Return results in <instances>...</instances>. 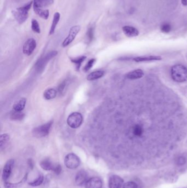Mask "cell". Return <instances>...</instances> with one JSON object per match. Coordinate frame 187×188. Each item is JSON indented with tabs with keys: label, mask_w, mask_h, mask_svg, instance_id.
I'll return each mask as SVG.
<instances>
[{
	"label": "cell",
	"mask_w": 187,
	"mask_h": 188,
	"mask_svg": "<svg viewBox=\"0 0 187 188\" xmlns=\"http://www.w3.org/2000/svg\"><path fill=\"white\" fill-rule=\"evenodd\" d=\"M132 133L136 137L142 136L144 133V129L142 125L140 124H135L133 126Z\"/></svg>",
	"instance_id": "22"
},
{
	"label": "cell",
	"mask_w": 187,
	"mask_h": 188,
	"mask_svg": "<svg viewBox=\"0 0 187 188\" xmlns=\"http://www.w3.org/2000/svg\"><path fill=\"white\" fill-rule=\"evenodd\" d=\"M33 11L39 17L43 19H47L50 16V11L48 10H43L41 8L33 6Z\"/></svg>",
	"instance_id": "15"
},
{
	"label": "cell",
	"mask_w": 187,
	"mask_h": 188,
	"mask_svg": "<svg viewBox=\"0 0 187 188\" xmlns=\"http://www.w3.org/2000/svg\"><path fill=\"white\" fill-rule=\"evenodd\" d=\"M43 181V176L42 174L39 175L37 178L33 180V181H31L29 183V186H38L42 184Z\"/></svg>",
	"instance_id": "26"
},
{
	"label": "cell",
	"mask_w": 187,
	"mask_h": 188,
	"mask_svg": "<svg viewBox=\"0 0 187 188\" xmlns=\"http://www.w3.org/2000/svg\"><path fill=\"white\" fill-rule=\"evenodd\" d=\"M36 47V42L33 39H29L25 43H24L23 51L25 55L27 56L31 55Z\"/></svg>",
	"instance_id": "8"
},
{
	"label": "cell",
	"mask_w": 187,
	"mask_h": 188,
	"mask_svg": "<svg viewBox=\"0 0 187 188\" xmlns=\"http://www.w3.org/2000/svg\"><path fill=\"white\" fill-rule=\"evenodd\" d=\"M123 179L117 175H112L109 179V188H121L123 186Z\"/></svg>",
	"instance_id": "9"
},
{
	"label": "cell",
	"mask_w": 187,
	"mask_h": 188,
	"mask_svg": "<svg viewBox=\"0 0 187 188\" xmlns=\"http://www.w3.org/2000/svg\"><path fill=\"white\" fill-rule=\"evenodd\" d=\"M87 173L84 170H81L76 174L75 181L77 186H82L88 181Z\"/></svg>",
	"instance_id": "10"
},
{
	"label": "cell",
	"mask_w": 187,
	"mask_h": 188,
	"mask_svg": "<svg viewBox=\"0 0 187 188\" xmlns=\"http://www.w3.org/2000/svg\"><path fill=\"white\" fill-rule=\"evenodd\" d=\"M40 166L43 170L47 171H53L56 167L55 164L49 159H45L42 161L40 163Z\"/></svg>",
	"instance_id": "16"
},
{
	"label": "cell",
	"mask_w": 187,
	"mask_h": 188,
	"mask_svg": "<svg viewBox=\"0 0 187 188\" xmlns=\"http://www.w3.org/2000/svg\"><path fill=\"white\" fill-rule=\"evenodd\" d=\"M10 136L8 134H3L0 136V148L1 150L6 146L7 144L10 141Z\"/></svg>",
	"instance_id": "24"
},
{
	"label": "cell",
	"mask_w": 187,
	"mask_h": 188,
	"mask_svg": "<svg viewBox=\"0 0 187 188\" xmlns=\"http://www.w3.org/2000/svg\"><path fill=\"white\" fill-rule=\"evenodd\" d=\"M86 36H87L88 41L89 42L92 41L93 39V36H94V28L93 27H90L88 29L86 33Z\"/></svg>",
	"instance_id": "31"
},
{
	"label": "cell",
	"mask_w": 187,
	"mask_h": 188,
	"mask_svg": "<svg viewBox=\"0 0 187 188\" xmlns=\"http://www.w3.org/2000/svg\"><path fill=\"white\" fill-rule=\"evenodd\" d=\"M27 177H28V174H26V175H25V176L24 177L21 181H19V182L17 183H10V182L6 181V182H5L4 186H5V187L6 188H18L19 186H22L24 183V182L26 181Z\"/></svg>",
	"instance_id": "23"
},
{
	"label": "cell",
	"mask_w": 187,
	"mask_h": 188,
	"mask_svg": "<svg viewBox=\"0 0 187 188\" xmlns=\"http://www.w3.org/2000/svg\"><path fill=\"white\" fill-rule=\"evenodd\" d=\"M162 59L160 56H140L136 57L133 60L136 62H144L153 61H160Z\"/></svg>",
	"instance_id": "14"
},
{
	"label": "cell",
	"mask_w": 187,
	"mask_h": 188,
	"mask_svg": "<svg viewBox=\"0 0 187 188\" xmlns=\"http://www.w3.org/2000/svg\"><path fill=\"white\" fill-rule=\"evenodd\" d=\"M53 2V0H33V6L42 8L50 6Z\"/></svg>",
	"instance_id": "18"
},
{
	"label": "cell",
	"mask_w": 187,
	"mask_h": 188,
	"mask_svg": "<svg viewBox=\"0 0 187 188\" xmlns=\"http://www.w3.org/2000/svg\"><path fill=\"white\" fill-rule=\"evenodd\" d=\"M144 75H145L144 71H143L142 69H138L130 71L126 74V77L130 80H136V79L141 78L144 76Z\"/></svg>",
	"instance_id": "13"
},
{
	"label": "cell",
	"mask_w": 187,
	"mask_h": 188,
	"mask_svg": "<svg viewBox=\"0 0 187 188\" xmlns=\"http://www.w3.org/2000/svg\"><path fill=\"white\" fill-rule=\"evenodd\" d=\"M102 180L98 177H93L89 179L85 183L86 188H102Z\"/></svg>",
	"instance_id": "11"
},
{
	"label": "cell",
	"mask_w": 187,
	"mask_h": 188,
	"mask_svg": "<svg viewBox=\"0 0 187 188\" xmlns=\"http://www.w3.org/2000/svg\"><path fill=\"white\" fill-rule=\"evenodd\" d=\"M181 3L183 6H187V0H181Z\"/></svg>",
	"instance_id": "35"
},
{
	"label": "cell",
	"mask_w": 187,
	"mask_h": 188,
	"mask_svg": "<svg viewBox=\"0 0 187 188\" xmlns=\"http://www.w3.org/2000/svg\"><path fill=\"white\" fill-rule=\"evenodd\" d=\"M81 161L79 157L73 153H70L64 158V164L69 169H76L80 166Z\"/></svg>",
	"instance_id": "3"
},
{
	"label": "cell",
	"mask_w": 187,
	"mask_h": 188,
	"mask_svg": "<svg viewBox=\"0 0 187 188\" xmlns=\"http://www.w3.org/2000/svg\"><path fill=\"white\" fill-rule=\"evenodd\" d=\"M86 58V56H81V57L73 58V59H71V62L76 65L77 70H79L81 65L82 64V63L85 60Z\"/></svg>",
	"instance_id": "25"
},
{
	"label": "cell",
	"mask_w": 187,
	"mask_h": 188,
	"mask_svg": "<svg viewBox=\"0 0 187 188\" xmlns=\"http://www.w3.org/2000/svg\"><path fill=\"white\" fill-rule=\"evenodd\" d=\"M171 76L174 81L182 83L187 79V68L182 64H178L173 66L171 68Z\"/></svg>",
	"instance_id": "1"
},
{
	"label": "cell",
	"mask_w": 187,
	"mask_h": 188,
	"mask_svg": "<svg viewBox=\"0 0 187 188\" xmlns=\"http://www.w3.org/2000/svg\"><path fill=\"white\" fill-rule=\"evenodd\" d=\"M83 122V117L80 113L73 112L70 114L67 119V123L72 128H78Z\"/></svg>",
	"instance_id": "5"
},
{
	"label": "cell",
	"mask_w": 187,
	"mask_h": 188,
	"mask_svg": "<svg viewBox=\"0 0 187 188\" xmlns=\"http://www.w3.org/2000/svg\"><path fill=\"white\" fill-rule=\"evenodd\" d=\"M60 14L59 12H56L54 14L53 19L52 21V25H51V29H50V33H49L50 35H52L55 33L56 26L60 20Z\"/></svg>",
	"instance_id": "19"
},
{
	"label": "cell",
	"mask_w": 187,
	"mask_h": 188,
	"mask_svg": "<svg viewBox=\"0 0 187 188\" xmlns=\"http://www.w3.org/2000/svg\"><path fill=\"white\" fill-rule=\"evenodd\" d=\"M33 1H31L23 7H19L12 11V14L19 24H23L28 18L29 11L30 10Z\"/></svg>",
	"instance_id": "2"
},
{
	"label": "cell",
	"mask_w": 187,
	"mask_h": 188,
	"mask_svg": "<svg viewBox=\"0 0 187 188\" xmlns=\"http://www.w3.org/2000/svg\"><path fill=\"white\" fill-rule=\"evenodd\" d=\"M96 61V60L95 58H92L89 60V61L87 63V64H86L85 66L83 68V71L87 72V71H90L91 68L93 66V65L95 64V62Z\"/></svg>",
	"instance_id": "29"
},
{
	"label": "cell",
	"mask_w": 187,
	"mask_h": 188,
	"mask_svg": "<svg viewBox=\"0 0 187 188\" xmlns=\"http://www.w3.org/2000/svg\"><path fill=\"white\" fill-rule=\"evenodd\" d=\"M185 163H186V159H185V157L180 156V157L178 158L177 163L178 166H183Z\"/></svg>",
	"instance_id": "33"
},
{
	"label": "cell",
	"mask_w": 187,
	"mask_h": 188,
	"mask_svg": "<svg viewBox=\"0 0 187 188\" xmlns=\"http://www.w3.org/2000/svg\"><path fill=\"white\" fill-rule=\"evenodd\" d=\"M80 30L81 27L80 25H74L72 26L69 30L68 35L62 43L63 47L65 48L69 45V44H70L75 39L76 35L79 33V31H80Z\"/></svg>",
	"instance_id": "6"
},
{
	"label": "cell",
	"mask_w": 187,
	"mask_h": 188,
	"mask_svg": "<svg viewBox=\"0 0 187 188\" xmlns=\"http://www.w3.org/2000/svg\"><path fill=\"white\" fill-rule=\"evenodd\" d=\"M31 29L33 31L36 33L40 34L41 33L40 26L38 24V21L36 19H32L31 21Z\"/></svg>",
	"instance_id": "28"
},
{
	"label": "cell",
	"mask_w": 187,
	"mask_h": 188,
	"mask_svg": "<svg viewBox=\"0 0 187 188\" xmlns=\"http://www.w3.org/2000/svg\"><path fill=\"white\" fill-rule=\"evenodd\" d=\"M104 71H93L90 74H88L87 76V80L89 81L95 80H97L98 79L102 78L104 76Z\"/></svg>",
	"instance_id": "20"
},
{
	"label": "cell",
	"mask_w": 187,
	"mask_h": 188,
	"mask_svg": "<svg viewBox=\"0 0 187 188\" xmlns=\"http://www.w3.org/2000/svg\"><path fill=\"white\" fill-rule=\"evenodd\" d=\"M122 31L126 36L128 38H133L139 35L140 32L137 29L132 26L125 25L122 27Z\"/></svg>",
	"instance_id": "12"
},
{
	"label": "cell",
	"mask_w": 187,
	"mask_h": 188,
	"mask_svg": "<svg viewBox=\"0 0 187 188\" xmlns=\"http://www.w3.org/2000/svg\"><path fill=\"white\" fill-rule=\"evenodd\" d=\"M122 188H138V186L134 181H128L123 184Z\"/></svg>",
	"instance_id": "32"
},
{
	"label": "cell",
	"mask_w": 187,
	"mask_h": 188,
	"mask_svg": "<svg viewBox=\"0 0 187 188\" xmlns=\"http://www.w3.org/2000/svg\"><path fill=\"white\" fill-rule=\"evenodd\" d=\"M24 114L22 112H18L14 111L12 112L11 114V118L13 120H21L24 118Z\"/></svg>",
	"instance_id": "27"
},
{
	"label": "cell",
	"mask_w": 187,
	"mask_h": 188,
	"mask_svg": "<svg viewBox=\"0 0 187 188\" xmlns=\"http://www.w3.org/2000/svg\"><path fill=\"white\" fill-rule=\"evenodd\" d=\"M53 123V122L51 121L46 124H42L33 129V135L36 138H42L47 135L51 131Z\"/></svg>",
	"instance_id": "4"
},
{
	"label": "cell",
	"mask_w": 187,
	"mask_h": 188,
	"mask_svg": "<svg viewBox=\"0 0 187 188\" xmlns=\"http://www.w3.org/2000/svg\"><path fill=\"white\" fill-rule=\"evenodd\" d=\"M160 30L163 33H168L171 30V26L168 23H163L160 26Z\"/></svg>",
	"instance_id": "30"
},
{
	"label": "cell",
	"mask_w": 187,
	"mask_h": 188,
	"mask_svg": "<svg viewBox=\"0 0 187 188\" xmlns=\"http://www.w3.org/2000/svg\"><path fill=\"white\" fill-rule=\"evenodd\" d=\"M26 100L25 98H21L13 106V109L14 111L18 112H22L26 105Z\"/></svg>",
	"instance_id": "17"
},
{
	"label": "cell",
	"mask_w": 187,
	"mask_h": 188,
	"mask_svg": "<svg viewBox=\"0 0 187 188\" xmlns=\"http://www.w3.org/2000/svg\"><path fill=\"white\" fill-rule=\"evenodd\" d=\"M62 171V167L60 166V164H57L55 167V169L53 172H55L57 174H59Z\"/></svg>",
	"instance_id": "34"
},
{
	"label": "cell",
	"mask_w": 187,
	"mask_h": 188,
	"mask_svg": "<svg viewBox=\"0 0 187 188\" xmlns=\"http://www.w3.org/2000/svg\"><path fill=\"white\" fill-rule=\"evenodd\" d=\"M57 91L55 89H48L43 93V97L46 100H51L56 97Z\"/></svg>",
	"instance_id": "21"
},
{
	"label": "cell",
	"mask_w": 187,
	"mask_h": 188,
	"mask_svg": "<svg viewBox=\"0 0 187 188\" xmlns=\"http://www.w3.org/2000/svg\"><path fill=\"white\" fill-rule=\"evenodd\" d=\"M14 165V160L13 159L8 160L7 162L6 163L3 169L2 174V178L4 182H6L8 181V179L10 178Z\"/></svg>",
	"instance_id": "7"
}]
</instances>
